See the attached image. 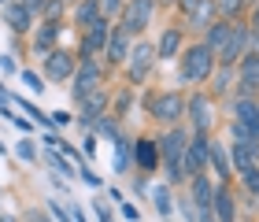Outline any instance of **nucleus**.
<instances>
[{"mask_svg": "<svg viewBox=\"0 0 259 222\" xmlns=\"http://www.w3.org/2000/svg\"><path fill=\"white\" fill-rule=\"evenodd\" d=\"M185 145H189V130H185L182 122L167 126V134L156 137V152H159V167L167 170V185H182L185 182V170H182Z\"/></svg>", "mask_w": 259, "mask_h": 222, "instance_id": "f257e3e1", "label": "nucleus"}, {"mask_svg": "<svg viewBox=\"0 0 259 222\" xmlns=\"http://www.w3.org/2000/svg\"><path fill=\"white\" fill-rule=\"evenodd\" d=\"M178 56H182V63H178L182 81H189V85H204V81L211 78V71H215V63H219V60H215V52H211L204 41L185 45Z\"/></svg>", "mask_w": 259, "mask_h": 222, "instance_id": "f03ea898", "label": "nucleus"}, {"mask_svg": "<svg viewBox=\"0 0 259 222\" xmlns=\"http://www.w3.org/2000/svg\"><path fill=\"white\" fill-rule=\"evenodd\" d=\"M145 108L159 126H178L185 119V97L182 93H152L145 100Z\"/></svg>", "mask_w": 259, "mask_h": 222, "instance_id": "7ed1b4c3", "label": "nucleus"}, {"mask_svg": "<svg viewBox=\"0 0 259 222\" xmlns=\"http://www.w3.org/2000/svg\"><path fill=\"white\" fill-rule=\"evenodd\" d=\"M152 15H156V0H126L119 11V26L130 37H137V33H145L152 26Z\"/></svg>", "mask_w": 259, "mask_h": 222, "instance_id": "20e7f679", "label": "nucleus"}, {"mask_svg": "<svg viewBox=\"0 0 259 222\" xmlns=\"http://www.w3.org/2000/svg\"><path fill=\"white\" fill-rule=\"evenodd\" d=\"M104 78H108V71H104V63L97 60V56H89V60H78L74 67V85H70V93H74V100H81L85 93L93 89H104Z\"/></svg>", "mask_w": 259, "mask_h": 222, "instance_id": "39448f33", "label": "nucleus"}, {"mask_svg": "<svg viewBox=\"0 0 259 222\" xmlns=\"http://www.w3.org/2000/svg\"><path fill=\"white\" fill-rule=\"evenodd\" d=\"M185 119H189V134H211V126H215V97L193 93L185 100Z\"/></svg>", "mask_w": 259, "mask_h": 222, "instance_id": "423d86ee", "label": "nucleus"}, {"mask_svg": "<svg viewBox=\"0 0 259 222\" xmlns=\"http://www.w3.org/2000/svg\"><path fill=\"white\" fill-rule=\"evenodd\" d=\"M207 159H211V134H189V145H185V156H182L185 182L193 174H207Z\"/></svg>", "mask_w": 259, "mask_h": 222, "instance_id": "0eeeda50", "label": "nucleus"}, {"mask_svg": "<svg viewBox=\"0 0 259 222\" xmlns=\"http://www.w3.org/2000/svg\"><path fill=\"white\" fill-rule=\"evenodd\" d=\"M152 67H156V45L137 41L134 49H130V56H126V78L134 81V85H141V81L152 74Z\"/></svg>", "mask_w": 259, "mask_h": 222, "instance_id": "6e6552de", "label": "nucleus"}, {"mask_svg": "<svg viewBox=\"0 0 259 222\" xmlns=\"http://www.w3.org/2000/svg\"><path fill=\"white\" fill-rule=\"evenodd\" d=\"M45 60V81H70L74 78V67H78V60H74V52L70 49H56L49 52V56H41Z\"/></svg>", "mask_w": 259, "mask_h": 222, "instance_id": "1a4fd4ad", "label": "nucleus"}, {"mask_svg": "<svg viewBox=\"0 0 259 222\" xmlns=\"http://www.w3.org/2000/svg\"><path fill=\"white\" fill-rule=\"evenodd\" d=\"M233 71H237V81H233V89H237V97H259V60L252 52H244L237 63H233Z\"/></svg>", "mask_w": 259, "mask_h": 222, "instance_id": "9d476101", "label": "nucleus"}, {"mask_svg": "<svg viewBox=\"0 0 259 222\" xmlns=\"http://www.w3.org/2000/svg\"><path fill=\"white\" fill-rule=\"evenodd\" d=\"M108 33H111V19H97L89 30H81V45H78V56L81 60H89V56H100L104 45H108Z\"/></svg>", "mask_w": 259, "mask_h": 222, "instance_id": "9b49d317", "label": "nucleus"}, {"mask_svg": "<svg viewBox=\"0 0 259 222\" xmlns=\"http://www.w3.org/2000/svg\"><path fill=\"white\" fill-rule=\"evenodd\" d=\"M108 104H111L108 89H93V93H85V97L78 100V122H81V126H93L97 119H104V115H108Z\"/></svg>", "mask_w": 259, "mask_h": 222, "instance_id": "f8f14e48", "label": "nucleus"}, {"mask_svg": "<svg viewBox=\"0 0 259 222\" xmlns=\"http://www.w3.org/2000/svg\"><path fill=\"white\" fill-rule=\"evenodd\" d=\"M130 159H134L137 174H152V170H159L156 137H137V141H130Z\"/></svg>", "mask_w": 259, "mask_h": 222, "instance_id": "ddd939ff", "label": "nucleus"}, {"mask_svg": "<svg viewBox=\"0 0 259 222\" xmlns=\"http://www.w3.org/2000/svg\"><path fill=\"white\" fill-rule=\"evenodd\" d=\"M248 33H252V30H248V22H233L230 37H226V45H222V52L215 56V60H219V63H230V67H233V63H237L244 52H248Z\"/></svg>", "mask_w": 259, "mask_h": 222, "instance_id": "4468645a", "label": "nucleus"}, {"mask_svg": "<svg viewBox=\"0 0 259 222\" xmlns=\"http://www.w3.org/2000/svg\"><path fill=\"white\" fill-rule=\"evenodd\" d=\"M130 49H134V37L115 22L111 26V33H108V45H104V60H108V67H119V63H126V56H130Z\"/></svg>", "mask_w": 259, "mask_h": 222, "instance_id": "2eb2a0df", "label": "nucleus"}, {"mask_svg": "<svg viewBox=\"0 0 259 222\" xmlns=\"http://www.w3.org/2000/svg\"><path fill=\"white\" fill-rule=\"evenodd\" d=\"M211 215H215V222H237V207H233L230 182H215V196H211Z\"/></svg>", "mask_w": 259, "mask_h": 222, "instance_id": "dca6fc26", "label": "nucleus"}, {"mask_svg": "<svg viewBox=\"0 0 259 222\" xmlns=\"http://www.w3.org/2000/svg\"><path fill=\"white\" fill-rule=\"evenodd\" d=\"M233 122L248 126V130L259 137V97H237L233 100Z\"/></svg>", "mask_w": 259, "mask_h": 222, "instance_id": "f3484780", "label": "nucleus"}, {"mask_svg": "<svg viewBox=\"0 0 259 222\" xmlns=\"http://www.w3.org/2000/svg\"><path fill=\"white\" fill-rule=\"evenodd\" d=\"M230 163H233V170H248L259 163V141H233L230 145Z\"/></svg>", "mask_w": 259, "mask_h": 222, "instance_id": "a211bd4d", "label": "nucleus"}, {"mask_svg": "<svg viewBox=\"0 0 259 222\" xmlns=\"http://www.w3.org/2000/svg\"><path fill=\"white\" fill-rule=\"evenodd\" d=\"M4 22L15 33H26L30 26H33V11L22 4V0H8V8H4Z\"/></svg>", "mask_w": 259, "mask_h": 222, "instance_id": "6ab92c4d", "label": "nucleus"}, {"mask_svg": "<svg viewBox=\"0 0 259 222\" xmlns=\"http://www.w3.org/2000/svg\"><path fill=\"white\" fill-rule=\"evenodd\" d=\"M207 170L219 174V182H230L233 178V163H230V148L222 141H211V159H207Z\"/></svg>", "mask_w": 259, "mask_h": 222, "instance_id": "aec40b11", "label": "nucleus"}, {"mask_svg": "<svg viewBox=\"0 0 259 222\" xmlns=\"http://www.w3.org/2000/svg\"><path fill=\"white\" fill-rule=\"evenodd\" d=\"M211 196H215V182L207 174H193L189 178V200L193 207H211Z\"/></svg>", "mask_w": 259, "mask_h": 222, "instance_id": "412c9836", "label": "nucleus"}, {"mask_svg": "<svg viewBox=\"0 0 259 222\" xmlns=\"http://www.w3.org/2000/svg\"><path fill=\"white\" fill-rule=\"evenodd\" d=\"M211 97H226L233 93V81H237V71H233L230 63H215V71H211Z\"/></svg>", "mask_w": 259, "mask_h": 222, "instance_id": "4be33fe9", "label": "nucleus"}, {"mask_svg": "<svg viewBox=\"0 0 259 222\" xmlns=\"http://www.w3.org/2000/svg\"><path fill=\"white\" fill-rule=\"evenodd\" d=\"M100 15H104V11H100V0H78L74 11H70V22H74L78 30H89Z\"/></svg>", "mask_w": 259, "mask_h": 222, "instance_id": "5701e85b", "label": "nucleus"}, {"mask_svg": "<svg viewBox=\"0 0 259 222\" xmlns=\"http://www.w3.org/2000/svg\"><path fill=\"white\" fill-rule=\"evenodd\" d=\"M178 52H182V30H178V26L163 30L159 41H156V60H174Z\"/></svg>", "mask_w": 259, "mask_h": 222, "instance_id": "b1692460", "label": "nucleus"}, {"mask_svg": "<svg viewBox=\"0 0 259 222\" xmlns=\"http://www.w3.org/2000/svg\"><path fill=\"white\" fill-rule=\"evenodd\" d=\"M230 30H233V22H230V19H215V22H211V26L204 30V45L219 56V52H222V45H226V37H230Z\"/></svg>", "mask_w": 259, "mask_h": 222, "instance_id": "393cba45", "label": "nucleus"}, {"mask_svg": "<svg viewBox=\"0 0 259 222\" xmlns=\"http://www.w3.org/2000/svg\"><path fill=\"white\" fill-rule=\"evenodd\" d=\"M56 37H60V22H41L37 33H33V52L37 56H49L56 49Z\"/></svg>", "mask_w": 259, "mask_h": 222, "instance_id": "a878e982", "label": "nucleus"}, {"mask_svg": "<svg viewBox=\"0 0 259 222\" xmlns=\"http://www.w3.org/2000/svg\"><path fill=\"white\" fill-rule=\"evenodd\" d=\"M185 19H189V26H196V30H207L211 22L219 19V11H215V4H211V0H204V4H200V8H193Z\"/></svg>", "mask_w": 259, "mask_h": 222, "instance_id": "bb28decb", "label": "nucleus"}, {"mask_svg": "<svg viewBox=\"0 0 259 222\" xmlns=\"http://www.w3.org/2000/svg\"><path fill=\"white\" fill-rule=\"evenodd\" d=\"M45 163H49V170H56L60 178H74V167H70V159L63 156V152H52V148H45Z\"/></svg>", "mask_w": 259, "mask_h": 222, "instance_id": "cd10ccee", "label": "nucleus"}, {"mask_svg": "<svg viewBox=\"0 0 259 222\" xmlns=\"http://www.w3.org/2000/svg\"><path fill=\"white\" fill-rule=\"evenodd\" d=\"M219 11V19H230V22H237L244 15V8H248V0H211Z\"/></svg>", "mask_w": 259, "mask_h": 222, "instance_id": "c85d7f7f", "label": "nucleus"}, {"mask_svg": "<svg viewBox=\"0 0 259 222\" xmlns=\"http://www.w3.org/2000/svg\"><path fill=\"white\" fill-rule=\"evenodd\" d=\"M152 204H156V211H159L163 218H167V215L174 211V193H170V185H167V182L152 189Z\"/></svg>", "mask_w": 259, "mask_h": 222, "instance_id": "c756f323", "label": "nucleus"}, {"mask_svg": "<svg viewBox=\"0 0 259 222\" xmlns=\"http://www.w3.org/2000/svg\"><path fill=\"white\" fill-rule=\"evenodd\" d=\"M93 130H97L100 137H108L111 145H115V141L122 137V126H119V119H111V115H104V119H97V122H93Z\"/></svg>", "mask_w": 259, "mask_h": 222, "instance_id": "7c9ffc66", "label": "nucleus"}, {"mask_svg": "<svg viewBox=\"0 0 259 222\" xmlns=\"http://www.w3.org/2000/svg\"><path fill=\"white\" fill-rule=\"evenodd\" d=\"M11 100L19 104V111H26V119H30V122H37V126H45V130H49V115H45L37 104H30V100H22V97H11Z\"/></svg>", "mask_w": 259, "mask_h": 222, "instance_id": "2f4dec72", "label": "nucleus"}, {"mask_svg": "<svg viewBox=\"0 0 259 222\" xmlns=\"http://www.w3.org/2000/svg\"><path fill=\"white\" fill-rule=\"evenodd\" d=\"M130 163H134V159H130V137H119V141H115V170L126 174Z\"/></svg>", "mask_w": 259, "mask_h": 222, "instance_id": "473e14b6", "label": "nucleus"}, {"mask_svg": "<svg viewBox=\"0 0 259 222\" xmlns=\"http://www.w3.org/2000/svg\"><path fill=\"white\" fill-rule=\"evenodd\" d=\"M130 108H134V93L126 89V93H119V97H115V111H111V119H119V122H122L126 115H130Z\"/></svg>", "mask_w": 259, "mask_h": 222, "instance_id": "72a5a7b5", "label": "nucleus"}, {"mask_svg": "<svg viewBox=\"0 0 259 222\" xmlns=\"http://www.w3.org/2000/svg\"><path fill=\"white\" fill-rule=\"evenodd\" d=\"M241 185L248 189V196H255V200H259V163H255V167H248V170H241Z\"/></svg>", "mask_w": 259, "mask_h": 222, "instance_id": "f704fd0d", "label": "nucleus"}, {"mask_svg": "<svg viewBox=\"0 0 259 222\" xmlns=\"http://www.w3.org/2000/svg\"><path fill=\"white\" fill-rule=\"evenodd\" d=\"M19 78L26 81L30 93H45V85H49V81H45V74H37V71H19Z\"/></svg>", "mask_w": 259, "mask_h": 222, "instance_id": "c9c22d12", "label": "nucleus"}, {"mask_svg": "<svg viewBox=\"0 0 259 222\" xmlns=\"http://www.w3.org/2000/svg\"><path fill=\"white\" fill-rule=\"evenodd\" d=\"M63 4H67V0H49V4H45V11H41V15H45V22H60V15H63Z\"/></svg>", "mask_w": 259, "mask_h": 222, "instance_id": "e433bc0d", "label": "nucleus"}, {"mask_svg": "<svg viewBox=\"0 0 259 222\" xmlns=\"http://www.w3.org/2000/svg\"><path fill=\"white\" fill-rule=\"evenodd\" d=\"M122 4H126V0H100V11H104V19H119Z\"/></svg>", "mask_w": 259, "mask_h": 222, "instance_id": "4c0bfd02", "label": "nucleus"}, {"mask_svg": "<svg viewBox=\"0 0 259 222\" xmlns=\"http://www.w3.org/2000/svg\"><path fill=\"white\" fill-rule=\"evenodd\" d=\"M45 207L52 211V218H56V222H70V215H67V204H63V200H49Z\"/></svg>", "mask_w": 259, "mask_h": 222, "instance_id": "58836bf2", "label": "nucleus"}, {"mask_svg": "<svg viewBox=\"0 0 259 222\" xmlns=\"http://www.w3.org/2000/svg\"><path fill=\"white\" fill-rule=\"evenodd\" d=\"M15 156L26 159V163H33V159H37V148H33L30 141H19V145H15Z\"/></svg>", "mask_w": 259, "mask_h": 222, "instance_id": "ea45409f", "label": "nucleus"}, {"mask_svg": "<svg viewBox=\"0 0 259 222\" xmlns=\"http://www.w3.org/2000/svg\"><path fill=\"white\" fill-rule=\"evenodd\" d=\"M78 178L85 182V185H93V189H100V174H93L85 163H78Z\"/></svg>", "mask_w": 259, "mask_h": 222, "instance_id": "a19ab883", "label": "nucleus"}, {"mask_svg": "<svg viewBox=\"0 0 259 222\" xmlns=\"http://www.w3.org/2000/svg\"><path fill=\"white\" fill-rule=\"evenodd\" d=\"M22 222H56L49 211H37V207H33V211H26V215H22Z\"/></svg>", "mask_w": 259, "mask_h": 222, "instance_id": "79ce46f5", "label": "nucleus"}, {"mask_svg": "<svg viewBox=\"0 0 259 222\" xmlns=\"http://www.w3.org/2000/svg\"><path fill=\"white\" fill-rule=\"evenodd\" d=\"M0 71H4V74H15V71H19V63H15V56H8V52H4V56H0Z\"/></svg>", "mask_w": 259, "mask_h": 222, "instance_id": "37998d69", "label": "nucleus"}, {"mask_svg": "<svg viewBox=\"0 0 259 222\" xmlns=\"http://www.w3.org/2000/svg\"><path fill=\"white\" fill-rule=\"evenodd\" d=\"M67 204V215H70V222H85V215H81V207L74 204V200H63Z\"/></svg>", "mask_w": 259, "mask_h": 222, "instance_id": "c03bdc74", "label": "nucleus"}, {"mask_svg": "<svg viewBox=\"0 0 259 222\" xmlns=\"http://www.w3.org/2000/svg\"><path fill=\"white\" fill-rule=\"evenodd\" d=\"M174 4H178V11H182V15H189L193 8H200V4H204V0H174Z\"/></svg>", "mask_w": 259, "mask_h": 222, "instance_id": "a18cd8bd", "label": "nucleus"}, {"mask_svg": "<svg viewBox=\"0 0 259 222\" xmlns=\"http://www.w3.org/2000/svg\"><path fill=\"white\" fill-rule=\"evenodd\" d=\"M122 218L126 222H141V211H137L134 204H122Z\"/></svg>", "mask_w": 259, "mask_h": 222, "instance_id": "49530a36", "label": "nucleus"}, {"mask_svg": "<svg viewBox=\"0 0 259 222\" xmlns=\"http://www.w3.org/2000/svg\"><path fill=\"white\" fill-rule=\"evenodd\" d=\"M22 4H26V8L33 11V15H41V11H45V4H49V0H22Z\"/></svg>", "mask_w": 259, "mask_h": 222, "instance_id": "de8ad7c7", "label": "nucleus"}, {"mask_svg": "<svg viewBox=\"0 0 259 222\" xmlns=\"http://www.w3.org/2000/svg\"><path fill=\"white\" fill-rule=\"evenodd\" d=\"M93 207H97V218H100V222H115V218H111V211H108V207H104L100 200H97V204H93Z\"/></svg>", "mask_w": 259, "mask_h": 222, "instance_id": "09e8293b", "label": "nucleus"}, {"mask_svg": "<svg viewBox=\"0 0 259 222\" xmlns=\"http://www.w3.org/2000/svg\"><path fill=\"white\" fill-rule=\"evenodd\" d=\"M248 30L259 33V0H255V8H252V19H248Z\"/></svg>", "mask_w": 259, "mask_h": 222, "instance_id": "8fccbe9b", "label": "nucleus"}, {"mask_svg": "<svg viewBox=\"0 0 259 222\" xmlns=\"http://www.w3.org/2000/svg\"><path fill=\"white\" fill-rule=\"evenodd\" d=\"M248 52L259 60V33H248Z\"/></svg>", "mask_w": 259, "mask_h": 222, "instance_id": "3c124183", "label": "nucleus"}, {"mask_svg": "<svg viewBox=\"0 0 259 222\" xmlns=\"http://www.w3.org/2000/svg\"><path fill=\"white\" fill-rule=\"evenodd\" d=\"M52 119H56V122H60V126H67V122H70V111H56V115H52Z\"/></svg>", "mask_w": 259, "mask_h": 222, "instance_id": "603ef678", "label": "nucleus"}, {"mask_svg": "<svg viewBox=\"0 0 259 222\" xmlns=\"http://www.w3.org/2000/svg\"><path fill=\"white\" fill-rule=\"evenodd\" d=\"M0 222H19L15 215H0Z\"/></svg>", "mask_w": 259, "mask_h": 222, "instance_id": "864d4df0", "label": "nucleus"}, {"mask_svg": "<svg viewBox=\"0 0 259 222\" xmlns=\"http://www.w3.org/2000/svg\"><path fill=\"white\" fill-rule=\"evenodd\" d=\"M156 4H174V0H156Z\"/></svg>", "mask_w": 259, "mask_h": 222, "instance_id": "5fc2aeb1", "label": "nucleus"}, {"mask_svg": "<svg viewBox=\"0 0 259 222\" xmlns=\"http://www.w3.org/2000/svg\"><path fill=\"white\" fill-rule=\"evenodd\" d=\"M248 4H255V0H248Z\"/></svg>", "mask_w": 259, "mask_h": 222, "instance_id": "6e6d98bb", "label": "nucleus"}, {"mask_svg": "<svg viewBox=\"0 0 259 222\" xmlns=\"http://www.w3.org/2000/svg\"><path fill=\"white\" fill-rule=\"evenodd\" d=\"M4 4H8V0H4Z\"/></svg>", "mask_w": 259, "mask_h": 222, "instance_id": "4d7b16f0", "label": "nucleus"}]
</instances>
